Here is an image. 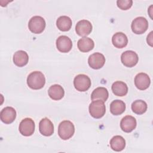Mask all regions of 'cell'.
I'll return each mask as SVG.
<instances>
[{"label":"cell","instance_id":"cell-19","mask_svg":"<svg viewBox=\"0 0 153 153\" xmlns=\"http://www.w3.org/2000/svg\"><path fill=\"white\" fill-rule=\"evenodd\" d=\"M94 43L93 39L88 37H83L79 39L77 43V47L79 50L83 53H87L94 48Z\"/></svg>","mask_w":153,"mask_h":153},{"label":"cell","instance_id":"cell-22","mask_svg":"<svg viewBox=\"0 0 153 153\" xmlns=\"http://www.w3.org/2000/svg\"><path fill=\"white\" fill-rule=\"evenodd\" d=\"M72 22L70 17L66 16H62L59 17L56 21V25L57 28L63 32H66L71 29Z\"/></svg>","mask_w":153,"mask_h":153},{"label":"cell","instance_id":"cell-12","mask_svg":"<svg viewBox=\"0 0 153 153\" xmlns=\"http://www.w3.org/2000/svg\"><path fill=\"white\" fill-rule=\"evenodd\" d=\"M151 84V79L148 74L140 72L137 74L134 78L135 86L140 90L147 89Z\"/></svg>","mask_w":153,"mask_h":153},{"label":"cell","instance_id":"cell-23","mask_svg":"<svg viewBox=\"0 0 153 153\" xmlns=\"http://www.w3.org/2000/svg\"><path fill=\"white\" fill-rule=\"evenodd\" d=\"M110 146L115 151H121L126 146V140L121 136H115L110 140Z\"/></svg>","mask_w":153,"mask_h":153},{"label":"cell","instance_id":"cell-5","mask_svg":"<svg viewBox=\"0 0 153 153\" xmlns=\"http://www.w3.org/2000/svg\"><path fill=\"white\" fill-rule=\"evenodd\" d=\"M74 85L76 90L79 91H85L91 86V80L87 75L79 74L74 79Z\"/></svg>","mask_w":153,"mask_h":153},{"label":"cell","instance_id":"cell-7","mask_svg":"<svg viewBox=\"0 0 153 153\" xmlns=\"http://www.w3.org/2000/svg\"><path fill=\"white\" fill-rule=\"evenodd\" d=\"M35 124L33 120L30 118H26L20 122L19 124V131L25 136H29L33 134Z\"/></svg>","mask_w":153,"mask_h":153},{"label":"cell","instance_id":"cell-2","mask_svg":"<svg viewBox=\"0 0 153 153\" xmlns=\"http://www.w3.org/2000/svg\"><path fill=\"white\" fill-rule=\"evenodd\" d=\"M75 132L74 124L68 120L63 121L58 127V134L63 140H68L72 137Z\"/></svg>","mask_w":153,"mask_h":153},{"label":"cell","instance_id":"cell-3","mask_svg":"<svg viewBox=\"0 0 153 153\" xmlns=\"http://www.w3.org/2000/svg\"><path fill=\"white\" fill-rule=\"evenodd\" d=\"M88 109L90 115L96 119L103 117L106 112V107L104 102L100 100H93L90 104Z\"/></svg>","mask_w":153,"mask_h":153},{"label":"cell","instance_id":"cell-14","mask_svg":"<svg viewBox=\"0 0 153 153\" xmlns=\"http://www.w3.org/2000/svg\"><path fill=\"white\" fill-rule=\"evenodd\" d=\"M137 125L136 120L131 115L123 117L120 122V127L122 130L126 133H130L135 129Z\"/></svg>","mask_w":153,"mask_h":153},{"label":"cell","instance_id":"cell-1","mask_svg":"<svg viewBox=\"0 0 153 153\" xmlns=\"http://www.w3.org/2000/svg\"><path fill=\"white\" fill-rule=\"evenodd\" d=\"M45 83L44 74L40 71H34L30 73L27 78V84L33 90L42 88Z\"/></svg>","mask_w":153,"mask_h":153},{"label":"cell","instance_id":"cell-18","mask_svg":"<svg viewBox=\"0 0 153 153\" xmlns=\"http://www.w3.org/2000/svg\"><path fill=\"white\" fill-rule=\"evenodd\" d=\"M112 42L116 48H123L127 45L128 38L124 33L117 32L112 38Z\"/></svg>","mask_w":153,"mask_h":153},{"label":"cell","instance_id":"cell-4","mask_svg":"<svg viewBox=\"0 0 153 153\" xmlns=\"http://www.w3.org/2000/svg\"><path fill=\"white\" fill-rule=\"evenodd\" d=\"M28 27L30 32L35 34L42 33L45 27V21L41 16L32 17L28 23Z\"/></svg>","mask_w":153,"mask_h":153},{"label":"cell","instance_id":"cell-9","mask_svg":"<svg viewBox=\"0 0 153 153\" xmlns=\"http://www.w3.org/2000/svg\"><path fill=\"white\" fill-rule=\"evenodd\" d=\"M105 63V57L100 53H94L91 54L88 59L89 66L94 69H99L103 66Z\"/></svg>","mask_w":153,"mask_h":153},{"label":"cell","instance_id":"cell-8","mask_svg":"<svg viewBox=\"0 0 153 153\" xmlns=\"http://www.w3.org/2000/svg\"><path fill=\"white\" fill-rule=\"evenodd\" d=\"M122 63L126 67L134 66L138 62L139 57L136 53L131 50H127L122 53L121 56Z\"/></svg>","mask_w":153,"mask_h":153},{"label":"cell","instance_id":"cell-26","mask_svg":"<svg viewBox=\"0 0 153 153\" xmlns=\"http://www.w3.org/2000/svg\"><path fill=\"white\" fill-rule=\"evenodd\" d=\"M132 4L133 1L131 0H118L117 1L118 7L123 10H127L130 8Z\"/></svg>","mask_w":153,"mask_h":153},{"label":"cell","instance_id":"cell-17","mask_svg":"<svg viewBox=\"0 0 153 153\" xmlns=\"http://www.w3.org/2000/svg\"><path fill=\"white\" fill-rule=\"evenodd\" d=\"M28 54L23 50H19L13 55V62L19 67H23L25 66L28 63Z\"/></svg>","mask_w":153,"mask_h":153},{"label":"cell","instance_id":"cell-24","mask_svg":"<svg viewBox=\"0 0 153 153\" xmlns=\"http://www.w3.org/2000/svg\"><path fill=\"white\" fill-rule=\"evenodd\" d=\"M126 110V104L121 100H115L110 104V111L114 115H119Z\"/></svg>","mask_w":153,"mask_h":153},{"label":"cell","instance_id":"cell-6","mask_svg":"<svg viewBox=\"0 0 153 153\" xmlns=\"http://www.w3.org/2000/svg\"><path fill=\"white\" fill-rule=\"evenodd\" d=\"M131 28L134 33L142 34L148 28V20L143 17H138L134 19L131 25Z\"/></svg>","mask_w":153,"mask_h":153},{"label":"cell","instance_id":"cell-21","mask_svg":"<svg viewBox=\"0 0 153 153\" xmlns=\"http://www.w3.org/2000/svg\"><path fill=\"white\" fill-rule=\"evenodd\" d=\"M109 93L105 87H99L94 89L91 95V99L93 100H100L103 102H106L108 98Z\"/></svg>","mask_w":153,"mask_h":153},{"label":"cell","instance_id":"cell-15","mask_svg":"<svg viewBox=\"0 0 153 153\" xmlns=\"http://www.w3.org/2000/svg\"><path fill=\"white\" fill-rule=\"evenodd\" d=\"M39 130L43 136H51L54 133V126L53 123L47 118H42L39 123Z\"/></svg>","mask_w":153,"mask_h":153},{"label":"cell","instance_id":"cell-20","mask_svg":"<svg viewBox=\"0 0 153 153\" xmlns=\"http://www.w3.org/2000/svg\"><path fill=\"white\" fill-rule=\"evenodd\" d=\"M112 91L115 96H124L128 93V87L125 82L117 81L112 84Z\"/></svg>","mask_w":153,"mask_h":153},{"label":"cell","instance_id":"cell-11","mask_svg":"<svg viewBox=\"0 0 153 153\" xmlns=\"http://www.w3.org/2000/svg\"><path fill=\"white\" fill-rule=\"evenodd\" d=\"M56 47L59 51L68 53L72 49V42L67 36L62 35L59 36L56 40Z\"/></svg>","mask_w":153,"mask_h":153},{"label":"cell","instance_id":"cell-16","mask_svg":"<svg viewBox=\"0 0 153 153\" xmlns=\"http://www.w3.org/2000/svg\"><path fill=\"white\" fill-rule=\"evenodd\" d=\"M48 96L54 100H59L62 99L65 94L63 88L59 84H54L49 88L48 90Z\"/></svg>","mask_w":153,"mask_h":153},{"label":"cell","instance_id":"cell-10","mask_svg":"<svg viewBox=\"0 0 153 153\" xmlns=\"http://www.w3.org/2000/svg\"><path fill=\"white\" fill-rule=\"evenodd\" d=\"M75 31L79 36L85 37L91 32L92 25L87 20H81L76 23Z\"/></svg>","mask_w":153,"mask_h":153},{"label":"cell","instance_id":"cell-27","mask_svg":"<svg viewBox=\"0 0 153 153\" xmlns=\"http://www.w3.org/2000/svg\"><path fill=\"white\" fill-rule=\"evenodd\" d=\"M146 41L148 44H149L151 47H152V32H151L148 35Z\"/></svg>","mask_w":153,"mask_h":153},{"label":"cell","instance_id":"cell-13","mask_svg":"<svg viewBox=\"0 0 153 153\" xmlns=\"http://www.w3.org/2000/svg\"><path fill=\"white\" fill-rule=\"evenodd\" d=\"M0 118L4 123L11 124L16 118V111L13 107L7 106L1 110Z\"/></svg>","mask_w":153,"mask_h":153},{"label":"cell","instance_id":"cell-25","mask_svg":"<svg viewBox=\"0 0 153 153\" xmlns=\"http://www.w3.org/2000/svg\"><path fill=\"white\" fill-rule=\"evenodd\" d=\"M131 109L133 112L137 115L144 114L147 110V104L142 100H136L131 104Z\"/></svg>","mask_w":153,"mask_h":153}]
</instances>
